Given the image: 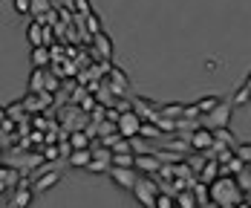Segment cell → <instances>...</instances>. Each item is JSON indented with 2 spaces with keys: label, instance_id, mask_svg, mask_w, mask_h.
Wrapping results in <instances>:
<instances>
[{
  "label": "cell",
  "instance_id": "6da1fadb",
  "mask_svg": "<svg viewBox=\"0 0 251 208\" xmlns=\"http://www.w3.org/2000/svg\"><path fill=\"white\" fill-rule=\"evenodd\" d=\"M246 200V191L237 185V180L234 177H228V174H223L220 180L211 182V203L220 208H234L240 206Z\"/></svg>",
  "mask_w": 251,
  "mask_h": 208
},
{
  "label": "cell",
  "instance_id": "7a4b0ae2",
  "mask_svg": "<svg viewBox=\"0 0 251 208\" xmlns=\"http://www.w3.org/2000/svg\"><path fill=\"white\" fill-rule=\"evenodd\" d=\"M231 110H234V104H231V102H220L211 113H205L200 122L205 125V128H211V130L228 128V122H231Z\"/></svg>",
  "mask_w": 251,
  "mask_h": 208
},
{
  "label": "cell",
  "instance_id": "3957f363",
  "mask_svg": "<svg viewBox=\"0 0 251 208\" xmlns=\"http://www.w3.org/2000/svg\"><path fill=\"white\" fill-rule=\"evenodd\" d=\"M214 145H217V136H214V130L200 125V128L191 133V148L197 151V154H211L214 151Z\"/></svg>",
  "mask_w": 251,
  "mask_h": 208
},
{
  "label": "cell",
  "instance_id": "277c9868",
  "mask_svg": "<svg viewBox=\"0 0 251 208\" xmlns=\"http://www.w3.org/2000/svg\"><path fill=\"white\" fill-rule=\"evenodd\" d=\"M159 191H162V188H159V182L139 180V182H136V188H133V197L148 208V206H156V194H159Z\"/></svg>",
  "mask_w": 251,
  "mask_h": 208
},
{
  "label": "cell",
  "instance_id": "5b68a950",
  "mask_svg": "<svg viewBox=\"0 0 251 208\" xmlns=\"http://www.w3.org/2000/svg\"><path fill=\"white\" fill-rule=\"evenodd\" d=\"M142 125H145V119L136 113V110H127L119 116V133L127 136V139H133V136H139L142 133Z\"/></svg>",
  "mask_w": 251,
  "mask_h": 208
},
{
  "label": "cell",
  "instance_id": "8992f818",
  "mask_svg": "<svg viewBox=\"0 0 251 208\" xmlns=\"http://www.w3.org/2000/svg\"><path fill=\"white\" fill-rule=\"evenodd\" d=\"M107 177L116 182L119 188H125V191H133V188H136V182H139V177H136V168H119V165H110Z\"/></svg>",
  "mask_w": 251,
  "mask_h": 208
},
{
  "label": "cell",
  "instance_id": "52a82bcc",
  "mask_svg": "<svg viewBox=\"0 0 251 208\" xmlns=\"http://www.w3.org/2000/svg\"><path fill=\"white\" fill-rule=\"evenodd\" d=\"M136 171H142V174H148V177H153V174H159L162 171V156L156 154H136Z\"/></svg>",
  "mask_w": 251,
  "mask_h": 208
},
{
  "label": "cell",
  "instance_id": "ba28073f",
  "mask_svg": "<svg viewBox=\"0 0 251 208\" xmlns=\"http://www.w3.org/2000/svg\"><path fill=\"white\" fill-rule=\"evenodd\" d=\"M50 104H52V93H50V90H41V93H26V96H24L26 113H38V110H47Z\"/></svg>",
  "mask_w": 251,
  "mask_h": 208
},
{
  "label": "cell",
  "instance_id": "9c48e42d",
  "mask_svg": "<svg viewBox=\"0 0 251 208\" xmlns=\"http://www.w3.org/2000/svg\"><path fill=\"white\" fill-rule=\"evenodd\" d=\"M133 110L145 119V122H156L162 113H159V107L151 102V99H145V96H133Z\"/></svg>",
  "mask_w": 251,
  "mask_h": 208
},
{
  "label": "cell",
  "instance_id": "30bf717a",
  "mask_svg": "<svg viewBox=\"0 0 251 208\" xmlns=\"http://www.w3.org/2000/svg\"><path fill=\"white\" fill-rule=\"evenodd\" d=\"M26 41L32 44V47H47L44 41H47V24L41 21V18H35L32 24L26 26Z\"/></svg>",
  "mask_w": 251,
  "mask_h": 208
},
{
  "label": "cell",
  "instance_id": "8fae6325",
  "mask_svg": "<svg viewBox=\"0 0 251 208\" xmlns=\"http://www.w3.org/2000/svg\"><path fill=\"white\" fill-rule=\"evenodd\" d=\"M220 177H223V165H220V159H208L205 168H202V174H200V180L205 182V185H211V182L220 180Z\"/></svg>",
  "mask_w": 251,
  "mask_h": 208
},
{
  "label": "cell",
  "instance_id": "7c38bea8",
  "mask_svg": "<svg viewBox=\"0 0 251 208\" xmlns=\"http://www.w3.org/2000/svg\"><path fill=\"white\" fill-rule=\"evenodd\" d=\"M90 162H93V151L90 148H75L67 156V165H73V168H87Z\"/></svg>",
  "mask_w": 251,
  "mask_h": 208
},
{
  "label": "cell",
  "instance_id": "4fadbf2b",
  "mask_svg": "<svg viewBox=\"0 0 251 208\" xmlns=\"http://www.w3.org/2000/svg\"><path fill=\"white\" fill-rule=\"evenodd\" d=\"M50 64H52V50L50 47H32V67L47 70Z\"/></svg>",
  "mask_w": 251,
  "mask_h": 208
},
{
  "label": "cell",
  "instance_id": "5bb4252c",
  "mask_svg": "<svg viewBox=\"0 0 251 208\" xmlns=\"http://www.w3.org/2000/svg\"><path fill=\"white\" fill-rule=\"evenodd\" d=\"M93 44H96V50L104 61H110L113 58V41L107 38V32H99V35H93Z\"/></svg>",
  "mask_w": 251,
  "mask_h": 208
},
{
  "label": "cell",
  "instance_id": "9a60e30c",
  "mask_svg": "<svg viewBox=\"0 0 251 208\" xmlns=\"http://www.w3.org/2000/svg\"><path fill=\"white\" fill-rule=\"evenodd\" d=\"M41 90H47V70H32V76H29V87H26V93H41Z\"/></svg>",
  "mask_w": 251,
  "mask_h": 208
},
{
  "label": "cell",
  "instance_id": "2e32d148",
  "mask_svg": "<svg viewBox=\"0 0 251 208\" xmlns=\"http://www.w3.org/2000/svg\"><path fill=\"white\" fill-rule=\"evenodd\" d=\"M58 180H61V171H47L35 180V191H50L52 185H58Z\"/></svg>",
  "mask_w": 251,
  "mask_h": 208
},
{
  "label": "cell",
  "instance_id": "e0dca14e",
  "mask_svg": "<svg viewBox=\"0 0 251 208\" xmlns=\"http://www.w3.org/2000/svg\"><path fill=\"white\" fill-rule=\"evenodd\" d=\"M176 206H179V208H197V206H200V200H197L194 188H182V191L176 194Z\"/></svg>",
  "mask_w": 251,
  "mask_h": 208
},
{
  "label": "cell",
  "instance_id": "ac0fdd59",
  "mask_svg": "<svg viewBox=\"0 0 251 208\" xmlns=\"http://www.w3.org/2000/svg\"><path fill=\"white\" fill-rule=\"evenodd\" d=\"M159 113H162L165 119H182V116H185V104L182 102H168V104L159 107Z\"/></svg>",
  "mask_w": 251,
  "mask_h": 208
},
{
  "label": "cell",
  "instance_id": "d6986e66",
  "mask_svg": "<svg viewBox=\"0 0 251 208\" xmlns=\"http://www.w3.org/2000/svg\"><path fill=\"white\" fill-rule=\"evenodd\" d=\"M32 206V191L29 188H18V194L12 197V208H29Z\"/></svg>",
  "mask_w": 251,
  "mask_h": 208
},
{
  "label": "cell",
  "instance_id": "ffe728a7",
  "mask_svg": "<svg viewBox=\"0 0 251 208\" xmlns=\"http://www.w3.org/2000/svg\"><path fill=\"white\" fill-rule=\"evenodd\" d=\"M249 102H251V87H246V84H243V87H240V90L234 93L231 104H234V107H246Z\"/></svg>",
  "mask_w": 251,
  "mask_h": 208
},
{
  "label": "cell",
  "instance_id": "44dd1931",
  "mask_svg": "<svg viewBox=\"0 0 251 208\" xmlns=\"http://www.w3.org/2000/svg\"><path fill=\"white\" fill-rule=\"evenodd\" d=\"M151 139H145V136H133L130 139V145H133V154H153V148L148 145Z\"/></svg>",
  "mask_w": 251,
  "mask_h": 208
},
{
  "label": "cell",
  "instance_id": "7402d4cb",
  "mask_svg": "<svg viewBox=\"0 0 251 208\" xmlns=\"http://www.w3.org/2000/svg\"><path fill=\"white\" fill-rule=\"evenodd\" d=\"M139 136H145V139H156V142H159V139H162V130H159V125H156V122H145Z\"/></svg>",
  "mask_w": 251,
  "mask_h": 208
},
{
  "label": "cell",
  "instance_id": "603a6c76",
  "mask_svg": "<svg viewBox=\"0 0 251 208\" xmlns=\"http://www.w3.org/2000/svg\"><path fill=\"white\" fill-rule=\"evenodd\" d=\"M70 142H73V148H93V145H90V133H84V130L70 133Z\"/></svg>",
  "mask_w": 251,
  "mask_h": 208
},
{
  "label": "cell",
  "instance_id": "cb8c5ba5",
  "mask_svg": "<svg viewBox=\"0 0 251 208\" xmlns=\"http://www.w3.org/2000/svg\"><path fill=\"white\" fill-rule=\"evenodd\" d=\"M220 102H223L220 96H205V99H200V102H197V107H200V113L205 116V113H211V110H214Z\"/></svg>",
  "mask_w": 251,
  "mask_h": 208
},
{
  "label": "cell",
  "instance_id": "d4e9b609",
  "mask_svg": "<svg viewBox=\"0 0 251 208\" xmlns=\"http://www.w3.org/2000/svg\"><path fill=\"white\" fill-rule=\"evenodd\" d=\"M113 165H119V168H136V154H113Z\"/></svg>",
  "mask_w": 251,
  "mask_h": 208
},
{
  "label": "cell",
  "instance_id": "484cf974",
  "mask_svg": "<svg viewBox=\"0 0 251 208\" xmlns=\"http://www.w3.org/2000/svg\"><path fill=\"white\" fill-rule=\"evenodd\" d=\"M234 180H237V185H240L243 191H251V168L246 165V168H243V171H240V174H237Z\"/></svg>",
  "mask_w": 251,
  "mask_h": 208
},
{
  "label": "cell",
  "instance_id": "4316f807",
  "mask_svg": "<svg viewBox=\"0 0 251 208\" xmlns=\"http://www.w3.org/2000/svg\"><path fill=\"white\" fill-rule=\"evenodd\" d=\"M87 26H90V35H99V32H104V29H101V18L96 15V12H90V15H87Z\"/></svg>",
  "mask_w": 251,
  "mask_h": 208
},
{
  "label": "cell",
  "instance_id": "83f0119b",
  "mask_svg": "<svg viewBox=\"0 0 251 208\" xmlns=\"http://www.w3.org/2000/svg\"><path fill=\"white\" fill-rule=\"evenodd\" d=\"M156 125H159L162 133H176V119H165V116H159V119H156Z\"/></svg>",
  "mask_w": 251,
  "mask_h": 208
},
{
  "label": "cell",
  "instance_id": "f1b7e54d",
  "mask_svg": "<svg viewBox=\"0 0 251 208\" xmlns=\"http://www.w3.org/2000/svg\"><path fill=\"white\" fill-rule=\"evenodd\" d=\"M87 171H90V174H107V171H110V162H101V159H93V162L87 165Z\"/></svg>",
  "mask_w": 251,
  "mask_h": 208
},
{
  "label": "cell",
  "instance_id": "f546056e",
  "mask_svg": "<svg viewBox=\"0 0 251 208\" xmlns=\"http://www.w3.org/2000/svg\"><path fill=\"white\" fill-rule=\"evenodd\" d=\"M12 9L18 15H32V0H12Z\"/></svg>",
  "mask_w": 251,
  "mask_h": 208
},
{
  "label": "cell",
  "instance_id": "4dcf8cb0",
  "mask_svg": "<svg viewBox=\"0 0 251 208\" xmlns=\"http://www.w3.org/2000/svg\"><path fill=\"white\" fill-rule=\"evenodd\" d=\"M234 154L240 156V159H246V162H251V142H243V145H237V148H234Z\"/></svg>",
  "mask_w": 251,
  "mask_h": 208
},
{
  "label": "cell",
  "instance_id": "1f68e13d",
  "mask_svg": "<svg viewBox=\"0 0 251 208\" xmlns=\"http://www.w3.org/2000/svg\"><path fill=\"white\" fill-rule=\"evenodd\" d=\"M75 12H78V15H84V18H87V15L93 12V6H90V0H75Z\"/></svg>",
  "mask_w": 251,
  "mask_h": 208
},
{
  "label": "cell",
  "instance_id": "d6a6232c",
  "mask_svg": "<svg viewBox=\"0 0 251 208\" xmlns=\"http://www.w3.org/2000/svg\"><path fill=\"white\" fill-rule=\"evenodd\" d=\"M58 151H61V148H55V145H50V148H47V159H55V156H58Z\"/></svg>",
  "mask_w": 251,
  "mask_h": 208
},
{
  "label": "cell",
  "instance_id": "836d02e7",
  "mask_svg": "<svg viewBox=\"0 0 251 208\" xmlns=\"http://www.w3.org/2000/svg\"><path fill=\"white\" fill-rule=\"evenodd\" d=\"M0 122H9V110L6 107H0Z\"/></svg>",
  "mask_w": 251,
  "mask_h": 208
},
{
  "label": "cell",
  "instance_id": "e575fe53",
  "mask_svg": "<svg viewBox=\"0 0 251 208\" xmlns=\"http://www.w3.org/2000/svg\"><path fill=\"white\" fill-rule=\"evenodd\" d=\"M64 3V9H75V0H61Z\"/></svg>",
  "mask_w": 251,
  "mask_h": 208
},
{
  "label": "cell",
  "instance_id": "d590c367",
  "mask_svg": "<svg viewBox=\"0 0 251 208\" xmlns=\"http://www.w3.org/2000/svg\"><path fill=\"white\" fill-rule=\"evenodd\" d=\"M246 203L251 206V191H246Z\"/></svg>",
  "mask_w": 251,
  "mask_h": 208
},
{
  "label": "cell",
  "instance_id": "8d00e7d4",
  "mask_svg": "<svg viewBox=\"0 0 251 208\" xmlns=\"http://www.w3.org/2000/svg\"><path fill=\"white\" fill-rule=\"evenodd\" d=\"M246 87H251V73H249V76H246Z\"/></svg>",
  "mask_w": 251,
  "mask_h": 208
},
{
  "label": "cell",
  "instance_id": "74e56055",
  "mask_svg": "<svg viewBox=\"0 0 251 208\" xmlns=\"http://www.w3.org/2000/svg\"><path fill=\"white\" fill-rule=\"evenodd\" d=\"M148 208H156V206H148Z\"/></svg>",
  "mask_w": 251,
  "mask_h": 208
},
{
  "label": "cell",
  "instance_id": "f35d334b",
  "mask_svg": "<svg viewBox=\"0 0 251 208\" xmlns=\"http://www.w3.org/2000/svg\"><path fill=\"white\" fill-rule=\"evenodd\" d=\"M176 208H179V206H176Z\"/></svg>",
  "mask_w": 251,
  "mask_h": 208
}]
</instances>
